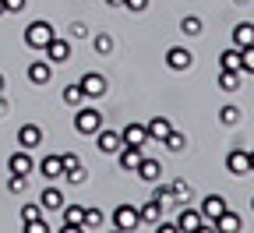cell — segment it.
Returning <instances> with one entry per match:
<instances>
[{
    "label": "cell",
    "instance_id": "4316f807",
    "mask_svg": "<svg viewBox=\"0 0 254 233\" xmlns=\"http://www.w3.org/2000/svg\"><path fill=\"white\" fill-rule=\"evenodd\" d=\"M170 191H173V202H177V205H187V202H190V184L173 180V184H170Z\"/></svg>",
    "mask_w": 254,
    "mask_h": 233
},
{
    "label": "cell",
    "instance_id": "ffe728a7",
    "mask_svg": "<svg viewBox=\"0 0 254 233\" xmlns=\"http://www.w3.org/2000/svg\"><path fill=\"white\" fill-rule=\"evenodd\" d=\"M251 43H254V25H251V21H240V25L233 28V46L244 50V46H251Z\"/></svg>",
    "mask_w": 254,
    "mask_h": 233
},
{
    "label": "cell",
    "instance_id": "7402d4cb",
    "mask_svg": "<svg viewBox=\"0 0 254 233\" xmlns=\"http://www.w3.org/2000/svg\"><path fill=\"white\" fill-rule=\"evenodd\" d=\"M138 212H141V223H152V226H155L159 219H163V202H159V198H152V202H145Z\"/></svg>",
    "mask_w": 254,
    "mask_h": 233
},
{
    "label": "cell",
    "instance_id": "f1b7e54d",
    "mask_svg": "<svg viewBox=\"0 0 254 233\" xmlns=\"http://www.w3.org/2000/svg\"><path fill=\"white\" fill-rule=\"evenodd\" d=\"M103 223H106V216L99 209H85V230H103Z\"/></svg>",
    "mask_w": 254,
    "mask_h": 233
},
{
    "label": "cell",
    "instance_id": "f546056e",
    "mask_svg": "<svg viewBox=\"0 0 254 233\" xmlns=\"http://www.w3.org/2000/svg\"><path fill=\"white\" fill-rule=\"evenodd\" d=\"M163 145H166L170 152H184V149H187V138L180 135V131H170V135H166V142H163Z\"/></svg>",
    "mask_w": 254,
    "mask_h": 233
},
{
    "label": "cell",
    "instance_id": "681fc988",
    "mask_svg": "<svg viewBox=\"0 0 254 233\" xmlns=\"http://www.w3.org/2000/svg\"><path fill=\"white\" fill-rule=\"evenodd\" d=\"M251 205H254V202H251Z\"/></svg>",
    "mask_w": 254,
    "mask_h": 233
},
{
    "label": "cell",
    "instance_id": "74e56055",
    "mask_svg": "<svg viewBox=\"0 0 254 233\" xmlns=\"http://www.w3.org/2000/svg\"><path fill=\"white\" fill-rule=\"evenodd\" d=\"M25 233H50V226L43 219H36V223H25Z\"/></svg>",
    "mask_w": 254,
    "mask_h": 233
},
{
    "label": "cell",
    "instance_id": "5b68a950",
    "mask_svg": "<svg viewBox=\"0 0 254 233\" xmlns=\"http://www.w3.org/2000/svg\"><path fill=\"white\" fill-rule=\"evenodd\" d=\"M201 219L205 223H212L215 226V219L222 216V212H226V198H222V194H208V198H201Z\"/></svg>",
    "mask_w": 254,
    "mask_h": 233
},
{
    "label": "cell",
    "instance_id": "9a60e30c",
    "mask_svg": "<svg viewBox=\"0 0 254 233\" xmlns=\"http://www.w3.org/2000/svg\"><path fill=\"white\" fill-rule=\"evenodd\" d=\"M18 145H21V149H36V145H43V127H36V124H21V131H18Z\"/></svg>",
    "mask_w": 254,
    "mask_h": 233
},
{
    "label": "cell",
    "instance_id": "9c48e42d",
    "mask_svg": "<svg viewBox=\"0 0 254 233\" xmlns=\"http://www.w3.org/2000/svg\"><path fill=\"white\" fill-rule=\"evenodd\" d=\"M67 57H71V43H67V39L53 36V39L46 43V60H50V64H64Z\"/></svg>",
    "mask_w": 254,
    "mask_h": 233
},
{
    "label": "cell",
    "instance_id": "4dcf8cb0",
    "mask_svg": "<svg viewBox=\"0 0 254 233\" xmlns=\"http://www.w3.org/2000/svg\"><path fill=\"white\" fill-rule=\"evenodd\" d=\"M240 71H247V75H254V43L240 50Z\"/></svg>",
    "mask_w": 254,
    "mask_h": 233
},
{
    "label": "cell",
    "instance_id": "484cf974",
    "mask_svg": "<svg viewBox=\"0 0 254 233\" xmlns=\"http://www.w3.org/2000/svg\"><path fill=\"white\" fill-rule=\"evenodd\" d=\"M219 88L237 92L240 88V71H219Z\"/></svg>",
    "mask_w": 254,
    "mask_h": 233
},
{
    "label": "cell",
    "instance_id": "2e32d148",
    "mask_svg": "<svg viewBox=\"0 0 254 233\" xmlns=\"http://www.w3.org/2000/svg\"><path fill=\"white\" fill-rule=\"evenodd\" d=\"M7 166H11V173H21V177H28L32 170H36V162H32V155H28L25 149H18V152L7 159Z\"/></svg>",
    "mask_w": 254,
    "mask_h": 233
},
{
    "label": "cell",
    "instance_id": "5bb4252c",
    "mask_svg": "<svg viewBox=\"0 0 254 233\" xmlns=\"http://www.w3.org/2000/svg\"><path fill=\"white\" fill-rule=\"evenodd\" d=\"M166 64H170V71H187L190 64H194V57L184 46H173V50H166Z\"/></svg>",
    "mask_w": 254,
    "mask_h": 233
},
{
    "label": "cell",
    "instance_id": "d6a6232c",
    "mask_svg": "<svg viewBox=\"0 0 254 233\" xmlns=\"http://www.w3.org/2000/svg\"><path fill=\"white\" fill-rule=\"evenodd\" d=\"M219 120L226 124V127H230V124H240V110H237V106H222V110H219Z\"/></svg>",
    "mask_w": 254,
    "mask_h": 233
},
{
    "label": "cell",
    "instance_id": "f35d334b",
    "mask_svg": "<svg viewBox=\"0 0 254 233\" xmlns=\"http://www.w3.org/2000/svg\"><path fill=\"white\" fill-rule=\"evenodd\" d=\"M81 36H88V28H85V21H74L71 25V39H81Z\"/></svg>",
    "mask_w": 254,
    "mask_h": 233
},
{
    "label": "cell",
    "instance_id": "60d3db41",
    "mask_svg": "<svg viewBox=\"0 0 254 233\" xmlns=\"http://www.w3.org/2000/svg\"><path fill=\"white\" fill-rule=\"evenodd\" d=\"M124 7H131V11H145V7H148V0H124Z\"/></svg>",
    "mask_w": 254,
    "mask_h": 233
},
{
    "label": "cell",
    "instance_id": "bcb514c9",
    "mask_svg": "<svg viewBox=\"0 0 254 233\" xmlns=\"http://www.w3.org/2000/svg\"><path fill=\"white\" fill-rule=\"evenodd\" d=\"M247 155H251V173H254V152H247Z\"/></svg>",
    "mask_w": 254,
    "mask_h": 233
},
{
    "label": "cell",
    "instance_id": "f6af8a7d",
    "mask_svg": "<svg viewBox=\"0 0 254 233\" xmlns=\"http://www.w3.org/2000/svg\"><path fill=\"white\" fill-rule=\"evenodd\" d=\"M0 14H7V4H4V0H0Z\"/></svg>",
    "mask_w": 254,
    "mask_h": 233
},
{
    "label": "cell",
    "instance_id": "52a82bcc",
    "mask_svg": "<svg viewBox=\"0 0 254 233\" xmlns=\"http://www.w3.org/2000/svg\"><path fill=\"white\" fill-rule=\"evenodd\" d=\"M120 142H124V145H138V149H145V145H148V131H145V124H127V127L120 131Z\"/></svg>",
    "mask_w": 254,
    "mask_h": 233
},
{
    "label": "cell",
    "instance_id": "7c38bea8",
    "mask_svg": "<svg viewBox=\"0 0 254 233\" xmlns=\"http://www.w3.org/2000/svg\"><path fill=\"white\" fill-rule=\"evenodd\" d=\"M50 78H53V64L50 60H32L28 64V81L32 85H46Z\"/></svg>",
    "mask_w": 254,
    "mask_h": 233
},
{
    "label": "cell",
    "instance_id": "cb8c5ba5",
    "mask_svg": "<svg viewBox=\"0 0 254 233\" xmlns=\"http://www.w3.org/2000/svg\"><path fill=\"white\" fill-rule=\"evenodd\" d=\"M219 64H222V71H240V50H237V46H230V50H222Z\"/></svg>",
    "mask_w": 254,
    "mask_h": 233
},
{
    "label": "cell",
    "instance_id": "ee69618b",
    "mask_svg": "<svg viewBox=\"0 0 254 233\" xmlns=\"http://www.w3.org/2000/svg\"><path fill=\"white\" fill-rule=\"evenodd\" d=\"M106 4H110V7H124V0H106Z\"/></svg>",
    "mask_w": 254,
    "mask_h": 233
},
{
    "label": "cell",
    "instance_id": "7dc6e473",
    "mask_svg": "<svg viewBox=\"0 0 254 233\" xmlns=\"http://www.w3.org/2000/svg\"><path fill=\"white\" fill-rule=\"evenodd\" d=\"M233 4H247V0H233Z\"/></svg>",
    "mask_w": 254,
    "mask_h": 233
},
{
    "label": "cell",
    "instance_id": "4fadbf2b",
    "mask_svg": "<svg viewBox=\"0 0 254 233\" xmlns=\"http://www.w3.org/2000/svg\"><path fill=\"white\" fill-rule=\"evenodd\" d=\"M60 212H64V230H67V233H78V230H85V209H81V205H71V209L64 205Z\"/></svg>",
    "mask_w": 254,
    "mask_h": 233
},
{
    "label": "cell",
    "instance_id": "ba28073f",
    "mask_svg": "<svg viewBox=\"0 0 254 233\" xmlns=\"http://www.w3.org/2000/svg\"><path fill=\"white\" fill-rule=\"evenodd\" d=\"M226 170H230L233 177H244V173H251V155H247L244 149H233V152L226 155Z\"/></svg>",
    "mask_w": 254,
    "mask_h": 233
},
{
    "label": "cell",
    "instance_id": "1f68e13d",
    "mask_svg": "<svg viewBox=\"0 0 254 233\" xmlns=\"http://www.w3.org/2000/svg\"><path fill=\"white\" fill-rule=\"evenodd\" d=\"M92 50H95V53H113V39L106 36V32H99V36L92 39Z\"/></svg>",
    "mask_w": 254,
    "mask_h": 233
},
{
    "label": "cell",
    "instance_id": "277c9868",
    "mask_svg": "<svg viewBox=\"0 0 254 233\" xmlns=\"http://www.w3.org/2000/svg\"><path fill=\"white\" fill-rule=\"evenodd\" d=\"M138 223H141V212H138L134 205H117V212H113V226H117L120 233H131Z\"/></svg>",
    "mask_w": 254,
    "mask_h": 233
},
{
    "label": "cell",
    "instance_id": "d6986e66",
    "mask_svg": "<svg viewBox=\"0 0 254 233\" xmlns=\"http://www.w3.org/2000/svg\"><path fill=\"white\" fill-rule=\"evenodd\" d=\"M39 170H43V177L57 180V177H64V159H60V155H43Z\"/></svg>",
    "mask_w": 254,
    "mask_h": 233
},
{
    "label": "cell",
    "instance_id": "ab89813d",
    "mask_svg": "<svg viewBox=\"0 0 254 233\" xmlns=\"http://www.w3.org/2000/svg\"><path fill=\"white\" fill-rule=\"evenodd\" d=\"M64 177H67L71 184H85V170H81V166H78V170H71V173H64Z\"/></svg>",
    "mask_w": 254,
    "mask_h": 233
},
{
    "label": "cell",
    "instance_id": "7bdbcfd3",
    "mask_svg": "<svg viewBox=\"0 0 254 233\" xmlns=\"http://www.w3.org/2000/svg\"><path fill=\"white\" fill-rule=\"evenodd\" d=\"M4 113H7V99H4V95H0V117H4Z\"/></svg>",
    "mask_w": 254,
    "mask_h": 233
},
{
    "label": "cell",
    "instance_id": "e0dca14e",
    "mask_svg": "<svg viewBox=\"0 0 254 233\" xmlns=\"http://www.w3.org/2000/svg\"><path fill=\"white\" fill-rule=\"evenodd\" d=\"M145 131H148V142H166V135L173 131V124H170L166 117H155V120L145 124Z\"/></svg>",
    "mask_w": 254,
    "mask_h": 233
},
{
    "label": "cell",
    "instance_id": "b9f144b4",
    "mask_svg": "<svg viewBox=\"0 0 254 233\" xmlns=\"http://www.w3.org/2000/svg\"><path fill=\"white\" fill-rule=\"evenodd\" d=\"M4 4H7V11H11V14H18V11H25V0H4Z\"/></svg>",
    "mask_w": 254,
    "mask_h": 233
},
{
    "label": "cell",
    "instance_id": "d590c367",
    "mask_svg": "<svg viewBox=\"0 0 254 233\" xmlns=\"http://www.w3.org/2000/svg\"><path fill=\"white\" fill-rule=\"evenodd\" d=\"M152 198H159V202H163V209H166V205H173V191H170V187H159V184H155Z\"/></svg>",
    "mask_w": 254,
    "mask_h": 233
},
{
    "label": "cell",
    "instance_id": "8d00e7d4",
    "mask_svg": "<svg viewBox=\"0 0 254 233\" xmlns=\"http://www.w3.org/2000/svg\"><path fill=\"white\" fill-rule=\"evenodd\" d=\"M25 184H28V180H25L21 173H11V180H7V191H11V194H21V191H25Z\"/></svg>",
    "mask_w": 254,
    "mask_h": 233
},
{
    "label": "cell",
    "instance_id": "e575fe53",
    "mask_svg": "<svg viewBox=\"0 0 254 233\" xmlns=\"http://www.w3.org/2000/svg\"><path fill=\"white\" fill-rule=\"evenodd\" d=\"M60 159H64V173H71V170H78V166H81V159H78V152H64Z\"/></svg>",
    "mask_w": 254,
    "mask_h": 233
},
{
    "label": "cell",
    "instance_id": "c3c4849f",
    "mask_svg": "<svg viewBox=\"0 0 254 233\" xmlns=\"http://www.w3.org/2000/svg\"><path fill=\"white\" fill-rule=\"evenodd\" d=\"M0 92H4V78H0Z\"/></svg>",
    "mask_w": 254,
    "mask_h": 233
},
{
    "label": "cell",
    "instance_id": "7a4b0ae2",
    "mask_svg": "<svg viewBox=\"0 0 254 233\" xmlns=\"http://www.w3.org/2000/svg\"><path fill=\"white\" fill-rule=\"evenodd\" d=\"M74 127H78V135H95V131L103 127V113H99V110H92V106H78Z\"/></svg>",
    "mask_w": 254,
    "mask_h": 233
},
{
    "label": "cell",
    "instance_id": "603a6c76",
    "mask_svg": "<svg viewBox=\"0 0 254 233\" xmlns=\"http://www.w3.org/2000/svg\"><path fill=\"white\" fill-rule=\"evenodd\" d=\"M215 230H222V233H233V230H244V219H240L237 212H230V209H226V212H222V216L215 219Z\"/></svg>",
    "mask_w": 254,
    "mask_h": 233
},
{
    "label": "cell",
    "instance_id": "83f0119b",
    "mask_svg": "<svg viewBox=\"0 0 254 233\" xmlns=\"http://www.w3.org/2000/svg\"><path fill=\"white\" fill-rule=\"evenodd\" d=\"M64 103L78 110V106L85 103V92H81V85H67V88H64Z\"/></svg>",
    "mask_w": 254,
    "mask_h": 233
},
{
    "label": "cell",
    "instance_id": "44dd1931",
    "mask_svg": "<svg viewBox=\"0 0 254 233\" xmlns=\"http://www.w3.org/2000/svg\"><path fill=\"white\" fill-rule=\"evenodd\" d=\"M39 205H43V212H46V209H50V212H60V209H64V194H60L57 187H46L43 198H39Z\"/></svg>",
    "mask_w": 254,
    "mask_h": 233
},
{
    "label": "cell",
    "instance_id": "6da1fadb",
    "mask_svg": "<svg viewBox=\"0 0 254 233\" xmlns=\"http://www.w3.org/2000/svg\"><path fill=\"white\" fill-rule=\"evenodd\" d=\"M57 36L53 32V25L50 21H32L28 28H25V46L28 50H46V43Z\"/></svg>",
    "mask_w": 254,
    "mask_h": 233
},
{
    "label": "cell",
    "instance_id": "30bf717a",
    "mask_svg": "<svg viewBox=\"0 0 254 233\" xmlns=\"http://www.w3.org/2000/svg\"><path fill=\"white\" fill-rule=\"evenodd\" d=\"M141 149L138 145H120V152H117V162H120V170L127 173V170H138V162H141Z\"/></svg>",
    "mask_w": 254,
    "mask_h": 233
},
{
    "label": "cell",
    "instance_id": "8fae6325",
    "mask_svg": "<svg viewBox=\"0 0 254 233\" xmlns=\"http://www.w3.org/2000/svg\"><path fill=\"white\" fill-rule=\"evenodd\" d=\"M95 142H99V152H106V155H117V152H120V145H124L117 131H106V127L95 131Z\"/></svg>",
    "mask_w": 254,
    "mask_h": 233
},
{
    "label": "cell",
    "instance_id": "836d02e7",
    "mask_svg": "<svg viewBox=\"0 0 254 233\" xmlns=\"http://www.w3.org/2000/svg\"><path fill=\"white\" fill-rule=\"evenodd\" d=\"M21 219H25V223L43 219V205H39V202H36V205H25V209H21Z\"/></svg>",
    "mask_w": 254,
    "mask_h": 233
},
{
    "label": "cell",
    "instance_id": "ac0fdd59",
    "mask_svg": "<svg viewBox=\"0 0 254 233\" xmlns=\"http://www.w3.org/2000/svg\"><path fill=\"white\" fill-rule=\"evenodd\" d=\"M134 173H138L145 184H155L159 177H163V166H159L155 159H145V155H141V162H138V170H134Z\"/></svg>",
    "mask_w": 254,
    "mask_h": 233
},
{
    "label": "cell",
    "instance_id": "8992f818",
    "mask_svg": "<svg viewBox=\"0 0 254 233\" xmlns=\"http://www.w3.org/2000/svg\"><path fill=\"white\" fill-rule=\"evenodd\" d=\"M78 85H81L85 99H103V95H106V78H103V75H95V71H88Z\"/></svg>",
    "mask_w": 254,
    "mask_h": 233
},
{
    "label": "cell",
    "instance_id": "3957f363",
    "mask_svg": "<svg viewBox=\"0 0 254 233\" xmlns=\"http://www.w3.org/2000/svg\"><path fill=\"white\" fill-rule=\"evenodd\" d=\"M177 230H184V233H208V230H215V226H212V223H205V219H201V212L184 209V212L177 216Z\"/></svg>",
    "mask_w": 254,
    "mask_h": 233
},
{
    "label": "cell",
    "instance_id": "d4e9b609",
    "mask_svg": "<svg viewBox=\"0 0 254 233\" xmlns=\"http://www.w3.org/2000/svg\"><path fill=\"white\" fill-rule=\"evenodd\" d=\"M180 32L184 36H201V18L198 14H184L180 18Z\"/></svg>",
    "mask_w": 254,
    "mask_h": 233
}]
</instances>
